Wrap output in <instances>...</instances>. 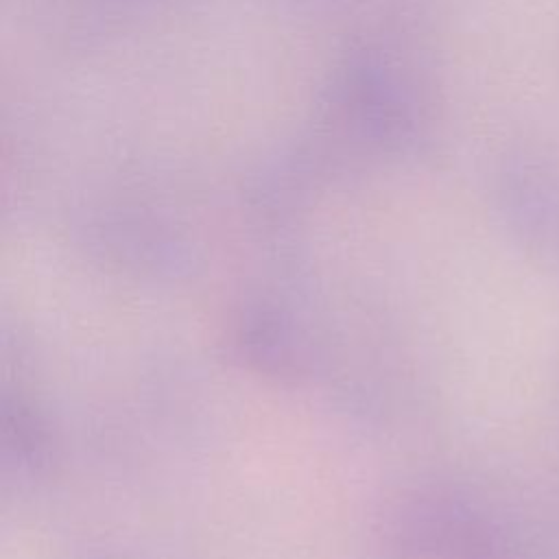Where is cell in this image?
Instances as JSON below:
<instances>
[{
	"label": "cell",
	"instance_id": "1",
	"mask_svg": "<svg viewBox=\"0 0 559 559\" xmlns=\"http://www.w3.org/2000/svg\"><path fill=\"white\" fill-rule=\"evenodd\" d=\"M500 188L518 229L542 255L559 262V159L515 153L502 168Z\"/></svg>",
	"mask_w": 559,
	"mask_h": 559
}]
</instances>
